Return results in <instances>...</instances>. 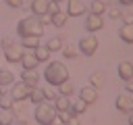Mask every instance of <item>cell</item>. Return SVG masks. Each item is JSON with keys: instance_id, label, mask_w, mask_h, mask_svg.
I'll return each instance as SVG.
<instances>
[{"instance_id": "obj_1", "label": "cell", "mask_w": 133, "mask_h": 125, "mask_svg": "<svg viewBox=\"0 0 133 125\" xmlns=\"http://www.w3.org/2000/svg\"><path fill=\"white\" fill-rule=\"evenodd\" d=\"M17 31L21 38H42L44 33V23L39 17L35 15H29V17H23L19 23H17Z\"/></svg>"}, {"instance_id": "obj_2", "label": "cell", "mask_w": 133, "mask_h": 125, "mask_svg": "<svg viewBox=\"0 0 133 125\" xmlns=\"http://www.w3.org/2000/svg\"><path fill=\"white\" fill-rule=\"evenodd\" d=\"M44 77H46L48 85H60V83H64V81L69 79V69H66V65H62L60 60H52V63L46 65Z\"/></svg>"}, {"instance_id": "obj_3", "label": "cell", "mask_w": 133, "mask_h": 125, "mask_svg": "<svg viewBox=\"0 0 133 125\" xmlns=\"http://www.w3.org/2000/svg\"><path fill=\"white\" fill-rule=\"evenodd\" d=\"M0 44H2V50H4V58L8 63H21V56L25 52V48L21 46V42H17L10 33H6V35H2Z\"/></svg>"}, {"instance_id": "obj_4", "label": "cell", "mask_w": 133, "mask_h": 125, "mask_svg": "<svg viewBox=\"0 0 133 125\" xmlns=\"http://www.w3.org/2000/svg\"><path fill=\"white\" fill-rule=\"evenodd\" d=\"M56 115H58V113H56L54 104L48 102V100H44V102H39V104L35 106V121H37L39 125H54Z\"/></svg>"}, {"instance_id": "obj_5", "label": "cell", "mask_w": 133, "mask_h": 125, "mask_svg": "<svg viewBox=\"0 0 133 125\" xmlns=\"http://www.w3.org/2000/svg\"><path fill=\"white\" fill-rule=\"evenodd\" d=\"M98 38L94 35V33H87V35H83L81 40H79V52H83L85 56H91V54H96V50H98Z\"/></svg>"}, {"instance_id": "obj_6", "label": "cell", "mask_w": 133, "mask_h": 125, "mask_svg": "<svg viewBox=\"0 0 133 125\" xmlns=\"http://www.w3.org/2000/svg\"><path fill=\"white\" fill-rule=\"evenodd\" d=\"M31 85H27L25 81H15L12 83V90H10V94H12V98H15V102H21V100H27L29 96H31Z\"/></svg>"}, {"instance_id": "obj_7", "label": "cell", "mask_w": 133, "mask_h": 125, "mask_svg": "<svg viewBox=\"0 0 133 125\" xmlns=\"http://www.w3.org/2000/svg\"><path fill=\"white\" fill-rule=\"evenodd\" d=\"M116 108L121 110V113H127V115H131L133 113V94H121V96H116Z\"/></svg>"}, {"instance_id": "obj_8", "label": "cell", "mask_w": 133, "mask_h": 125, "mask_svg": "<svg viewBox=\"0 0 133 125\" xmlns=\"http://www.w3.org/2000/svg\"><path fill=\"white\" fill-rule=\"evenodd\" d=\"M102 27H104V19H102V15H94V12H89V15L85 17V29H87L89 33L100 31Z\"/></svg>"}, {"instance_id": "obj_9", "label": "cell", "mask_w": 133, "mask_h": 125, "mask_svg": "<svg viewBox=\"0 0 133 125\" xmlns=\"http://www.w3.org/2000/svg\"><path fill=\"white\" fill-rule=\"evenodd\" d=\"M98 88H94V85H83L81 90H79V98L85 102V104H94L96 100H98Z\"/></svg>"}, {"instance_id": "obj_10", "label": "cell", "mask_w": 133, "mask_h": 125, "mask_svg": "<svg viewBox=\"0 0 133 125\" xmlns=\"http://www.w3.org/2000/svg\"><path fill=\"white\" fill-rule=\"evenodd\" d=\"M64 12H66L69 17H79V15H83V12H85V4H83V0H69Z\"/></svg>"}, {"instance_id": "obj_11", "label": "cell", "mask_w": 133, "mask_h": 125, "mask_svg": "<svg viewBox=\"0 0 133 125\" xmlns=\"http://www.w3.org/2000/svg\"><path fill=\"white\" fill-rule=\"evenodd\" d=\"M52 104H54L56 113H69V110H71V96H62V94H58L56 100H54Z\"/></svg>"}, {"instance_id": "obj_12", "label": "cell", "mask_w": 133, "mask_h": 125, "mask_svg": "<svg viewBox=\"0 0 133 125\" xmlns=\"http://www.w3.org/2000/svg\"><path fill=\"white\" fill-rule=\"evenodd\" d=\"M118 75H121L123 81L133 79V63L131 60H121L118 63Z\"/></svg>"}, {"instance_id": "obj_13", "label": "cell", "mask_w": 133, "mask_h": 125, "mask_svg": "<svg viewBox=\"0 0 133 125\" xmlns=\"http://www.w3.org/2000/svg\"><path fill=\"white\" fill-rule=\"evenodd\" d=\"M23 79L21 81H25L27 85H31V88H35L37 85V81H39V73H37V69H23Z\"/></svg>"}, {"instance_id": "obj_14", "label": "cell", "mask_w": 133, "mask_h": 125, "mask_svg": "<svg viewBox=\"0 0 133 125\" xmlns=\"http://www.w3.org/2000/svg\"><path fill=\"white\" fill-rule=\"evenodd\" d=\"M21 65H23V69H35V67L39 65V60L35 58L33 50H27V52H23V56H21Z\"/></svg>"}, {"instance_id": "obj_15", "label": "cell", "mask_w": 133, "mask_h": 125, "mask_svg": "<svg viewBox=\"0 0 133 125\" xmlns=\"http://www.w3.org/2000/svg\"><path fill=\"white\" fill-rule=\"evenodd\" d=\"M48 6H50V0H33L31 2V10H33L35 17L48 15Z\"/></svg>"}, {"instance_id": "obj_16", "label": "cell", "mask_w": 133, "mask_h": 125, "mask_svg": "<svg viewBox=\"0 0 133 125\" xmlns=\"http://www.w3.org/2000/svg\"><path fill=\"white\" fill-rule=\"evenodd\" d=\"M118 38L123 40V42H127V44H133V25H121V29H118Z\"/></svg>"}, {"instance_id": "obj_17", "label": "cell", "mask_w": 133, "mask_h": 125, "mask_svg": "<svg viewBox=\"0 0 133 125\" xmlns=\"http://www.w3.org/2000/svg\"><path fill=\"white\" fill-rule=\"evenodd\" d=\"M10 83H15V73L8 71V69H2V67H0V88L10 85Z\"/></svg>"}, {"instance_id": "obj_18", "label": "cell", "mask_w": 133, "mask_h": 125, "mask_svg": "<svg viewBox=\"0 0 133 125\" xmlns=\"http://www.w3.org/2000/svg\"><path fill=\"white\" fill-rule=\"evenodd\" d=\"M89 81H91L89 85H94V88H102V85H104V81H106V79H104V71H102V69L94 71V73L89 75Z\"/></svg>"}, {"instance_id": "obj_19", "label": "cell", "mask_w": 133, "mask_h": 125, "mask_svg": "<svg viewBox=\"0 0 133 125\" xmlns=\"http://www.w3.org/2000/svg\"><path fill=\"white\" fill-rule=\"evenodd\" d=\"M106 8H108L106 0H91V4H89V12H94V15H102Z\"/></svg>"}, {"instance_id": "obj_20", "label": "cell", "mask_w": 133, "mask_h": 125, "mask_svg": "<svg viewBox=\"0 0 133 125\" xmlns=\"http://www.w3.org/2000/svg\"><path fill=\"white\" fill-rule=\"evenodd\" d=\"M64 44H62V38L60 35H52L48 42H46V48L50 50V52H56V50H60Z\"/></svg>"}, {"instance_id": "obj_21", "label": "cell", "mask_w": 133, "mask_h": 125, "mask_svg": "<svg viewBox=\"0 0 133 125\" xmlns=\"http://www.w3.org/2000/svg\"><path fill=\"white\" fill-rule=\"evenodd\" d=\"M15 121L12 108H0V125H10Z\"/></svg>"}, {"instance_id": "obj_22", "label": "cell", "mask_w": 133, "mask_h": 125, "mask_svg": "<svg viewBox=\"0 0 133 125\" xmlns=\"http://www.w3.org/2000/svg\"><path fill=\"white\" fill-rule=\"evenodd\" d=\"M66 17H69V15H66L64 10H58L56 15H52V17H50V23H52V25H56V27H62V25H66Z\"/></svg>"}, {"instance_id": "obj_23", "label": "cell", "mask_w": 133, "mask_h": 125, "mask_svg": "<svg viewBox=\"0 0 133 125\" xmlns=\"http://www.w3.org/2000/svg\"><path fill=\"white\" fill-rule=\"evenodd\" d=\"M60 50H62V56H64V58H77V56H79V48H77L75 44H66V46H62Z\"/></svg>"}, {"instance_id": "obj_24", "label": "cell", "mask_w": 133, "mask_h": 125, "mask_svg": "<svg viewBox=\"0 0 133 125\" xmlns=\"http://www.w3.org/2000/svg\"><path fill=\"white\" fill-rule=\"evenodd\" d=\"M33 54H35V58H37L39 63H44V60H48V58H50V50L46 48V44H39V46L33 50Z\"/></svg>"}, {"instance_id": "obj_25", "label": "cell", "mask_w": 133, "mask_h": 125, "mask_svg": "<svg viewBox=\"0 0 133 125\" xmlns=\"http://www.w3.org/2000/svg\"><path fill=\"white\" fill-rule=\"evenodd\" d=\"M29 100H31L33 104H39V102H44V100H46V96H44V88L35 85V88L31 90V96H29Z\"/></svg>"}, {"instance_id": "obj_26", "label": "cell", "mask_w": 133, "mask_h": 125, "mask_svg": "<svg viewBox=\"0 0 133 125\" xmlns=\"http://www.w3.org/2000/svg\"><path fill=\"white\" fill-rule=\"evenodd\" d=\"M85 108H87V104H85V102H83V100L79 98V100L71 102V110H69V113H71V115H77V117H79L81 113H85Z\"/></svg>"}, {"instance_id": "obj_27", "label": "cell", "mask_w": 133, "mask_h": 125, "mask_svg": "<svg viewBox=\"0 0 133 125\" xmlns=\"http://www.w3.org/2000/svg\"><path fill=\"white\" fill-rule=\"evenodd\" d=\"M12 106H15L12 94L10 92H2V96H0V108H12Z\"/></svg>"}, {"instance_id": "obj_28", "label": "cell", "mask_w": 133, "mask_h": 125, "mask_svg": "<svg viewBox=\"0 0 133 125\" xmlns=\"http://www.w3.org/2000/svg\"><path fill=\"white\" fill-rule=\"evenodd\" d=\"M75 92V85H73V81L71 79H66L64 83H60L58 85V94H62V96H71Z\"/></svg>"}, {"instance_id": "obj_29", "label": "cell", "mask_w": 133, "mask_h": 125, "mask_svg": "<svg viewBox=\"0 0 133 125\" xmlns=\"http://www.w3.org/2000/svg\"><path fill=\"white\" fill-rule=\"evenodd\" d=\"M39 44H42L39 38H21V46H23V48H33V50H35Z\"/></svg>"}, {"instance_id": "obj_30", "label": "cell", "mask_w": 133, "mask_h": 125, "mask_svg": "<svg viewBox=\"0 0 133 125\" xmlns=\"http://www.w3.org/2000/svg\"><path fill=\"white\" fill-rule=\"evenodd\" d=\"M44 96H46V100H48V102H50V100L54 102V100H56V96H58V92H56V90H52V85H48V88H44Z\"/></svg>"}, {"instance_id": "obj_31", "label": "cell", "mask_w": 133, "mask_h": 125, "mask_svg": "<svg viewBox=\"0 0 133 125\" xmlns=\"http://www.w3.org/2000/svg\"><path fill=\"white\" fill-rule=\"evenodd\" d=\"M123 21H125V25H133V8H127V10H123Z\"/></svg>"}, {"instance_id": "obj_32", "label": "cell", "mask_w": 133, "mask_h": 125, "mask_svg": "<svg viewBox=\"0 0 133 125\" xmlns=\"http://www.w3.org/2000/svg\"><path fill=\"white\" fill-rule=\"evenodd\" d=\"M60 10V6H58V2H54V0H50V6H48V15L52 17V15H56Z\"/></svg>"}, {"instance_id": "obj_33", "label": "cell", "mask_w": 133, "mask_h": 125, "mask_svg": "<svg viewBox=\"0 0 133 125\" xmlns=\"http://www.w3.org/2000/svg\"><path fill=\"white\" fill-rule=\"evenodd\" d=\"M108 15H110V19H118V17L123 15V10L116 8V6H110V8H108Z\"/></svg>"}, {"instance_id": "obj_34", "label": "cell", "mask_w": 133, "mask_h": 125, "mask_svg": "<svg viewBox=\"0 0 133 125\" xmlns=\"http://www.w3.org/2000/svg\"><path fill=\"white\" fill-rule=\"evenodd\" d=\"M64 125H81V123H79V117H77V115H71L69 121H66Z\"/></svg>"}, {"instance_id": "obj_35", "label": "cell", "mask_w": 133, "mask_h": 125, "mask_svg": "<svg viewBox=\"0 0 133 125\" xmlns=\"http://www.w3.org/2000/svg\"><path fill=\"white\" fill-rule=\"evenodd\" d=\"M6 4L12 6V8H21L23 6V0H6Z\"/></svg>"}, {"instance_id": "obj_36", "label": "cell", "mask_w": 133, "mask_h": 125, "mask_svg": "<svg viewBox=\"0 0 133 125\" xmlns=\"http://www.w3.org/2000/svg\"><path fill=\"white\" fill-rule=\"evenodd\" d=\"M56 117H58V119H60V123H62V125H64V123H66V121H69V117H71V113H58V115H56Z\"/></svg>"}, {"instance_id": "obj_37", "label": "cell", "mask_w": 133, "mask_h": 125, "mask_svg": "<svg viewBox=\"0 0 133 125\" xmlns=\"http://www.w3.org/2000/svg\"><path fill=\"white\" fill-rule=\"evenodd\" d=\"M125 90H127V92H133V79L125 81Z\"/></svg>"}, {"instance_id": "obj_38", "label": "cell", "mask_w": 133, "mask_h": 125, "mask_svg": "<svg viewBox=\"0 0 133 125\" xmlns=\"http://www.w3.org/2000/svg\"><path fill=\"white\" fill-rule=\"evenodd\" d=\"M118 2H121V4H125V6H131V4H133V0H118Z\"/></svg>"}, {"instance_id": "obj_39", "label": "cell", "mask_w": 133, "mask_h": 125, "mask_svg": "<svg viewBox=\"0 0 133 125\" xmlns=\"http://www.w3.org/2000/svg\"><path fill=\"white\" fill-rule=\"evenodd\" d=\"M129 125H133V113L129 115Z\"/></svg>"}, {"instance_id": "obj_40", "label": "cell", "mask_w": 133, "mask_h": 125, "mask_svg": "<svg viewBox=\"0 0 133 125\" xmlns=\"http://www.w3.org/2000/svg\"><path fill=\"white\" fill-rule=\"evenodd\" d=\"M17 125H29V123H27V121H19Z\"/></svg>"}, {"instance_id": "obj_41", "label": "cell", "mask_w": 133, "mask_h": 125, "mask_svg": "<svg viewBox=\"0 0 133 125\" xmlns=\"http://www.w3.org/2000/svg\"><path fill=\"white\" fill-rule=\"evenodd\" d=\"M0 96H2V88H0Z\"/></svg>"}, {"instance_id": "obj_42", "label": "cell", "mask_w": 133, "mask_h": 125, "mask_svg": "<svg viewBox=\"0 0 133 125\" xmlns=\"http://www.w3.org/2000/svg\"><path fill=\"white\" fill-rule=\"evenodd\" d=\"M54 2H60V0H54Z\"/></svg>"}, {"instance_id": "obj_43", "label": "cell", "mask_w": 133, "mask_h": 125, "mask_svg": "<svg viewBox=\"0 0 133 125\" xmlns=\"http://www.w3.org/2000/svg\"><path fill=\"white\" fill-rule=\"evenodd\" d=\"M60 125H62V123H60Z\"/></svg>"}]
</instances>
